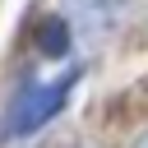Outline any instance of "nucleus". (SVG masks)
<instances>
[{"mask_svg": "<svg viewBox=\"0 0 148 148\" xmlns=\"http://www.w3.org/2000/svg\"><path fill=\"white\" fill-rule=\"evenodd\" d=\"M74 83H79V65L60 69L56 79H28V83H18V92L9 97V106H5V116H0V134H5V139H28V134H37L42 125H51L56 111L69 102Z\"/></svg>", "mask_w": 148, "mask_h": 148, "instance_id": "nucleus-1", "label": "nucleus"}, {"mask_svg": "<svg viewBox=\"0 0 148 148\" xmlns=\"http://www.w3.org/2000/svg\"><path fill=\"white\" fill-rule=\"evenodd\" d=\"M139 148H148V134H143V139H139Z\"/></svg>", "mask_w": 148, "mask_h": 148, "instance_id": "nucleus-3", "label": "nucleus"}, {"mask_svg": "<svg viewBox=\"0 0 148 148\" xmlns=\"http://www.w3.org/2000/svg\"><path fill=\"white\" fill-rule=\"evenodd\" d=\"M130 14V0H60V18L69 28V37L83 42H102L111 37Z\"/></svg>", "mask_w": 148, "mask_h": 148, "instance_id": "nucleus-2", "label": "nucleus"}]
</instances>
